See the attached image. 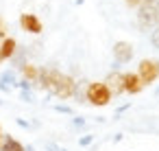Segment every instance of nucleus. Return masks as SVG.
<instances>
[{"label":"nucleus","mask_w":159,"mask_h":151,"mask_svg":"<svg viewBox=\"0 0 159 151\" xmlns=\"http://www.w3.org/2000/svg\"><path fill=\"white\" fill-rule=\"evenodd\" d=\"M159 24V0H142L137 9V27L142 31H152Z\"/></svg>","instance_id":"nucleus-1"},{"label":"nucleus","mask_w":159,"mask_h":151,"mask_svg":"<svg viewBox=\"0 0 159 151\" xmlns=\"http://www.w3.org/2000/svg\"><path fill=\"white\" fill-rule=\"evenodd\" d=\"M83 96H85V103H89L94 107H105L113 99L111 92H109V88L105 85V81H89L85 85V94Z\"/></svg>","instance_id":"nucleus-2"},{"label":"nucleus","mask_w":159,"mask_h":151,"mask_svg":"<svg viewBox=\"0 0 159 151\" xmlns=\"http://www.w3.org/2000/svg\"><path fill=\"white\" fill-rule=\"evenodd\" d=\"M135 72H137V77H139V81H142L144 88L150 85V83H155L159 79V59H150V57L142 59Z\"/></svg>","instance_id":"nucleus-3"},{"label":"nucleus","mask_w":159,"mask_h":151,"mask_svg":"<svg viewBox=\"0 0 159 151\" xmlns=\"http://www.w3.org/2000/svg\"><path fill=\"white\" fill-rule=\"evenodd\" d=\"M76 81H74V77H70V75H59V79H57V83H55V88H52V94L57 96V99H61V101H68V99H72L74 94H76Z\"/></svg>","instance_id":"nucleus-4"},{"label":"nucleus","mask_w":159,"mask_h":151,"mask_svg":"<svg viewBox=\"0 0 159 151\" xmlns=\"http://www.w3.org/2000/svg\"><path fill=\"white\" fill-rule=\"evenodd\" d=\"M59 75H61V70H57V68H42V66H39V79H37L35 88H39V90L52 94V88H55Z\"/></svg>","instance_id":"nucleus-5"},{"label":"nucleus","mask_w":159,"mask_h":151,"mask_svg":"<svg viewBox=\"0 0 159 151\" xmlns=\"http://www.w3.org/2000/svg\"><path fill=\"white\" fill-rule=\"evenodd\" d=\"M113 64H118V66H122V64H129L131 59H133V44L131 42H124V40H118L116 44H113Z\"/></svg>","instance_id":"nucleus-6"},{"label":"nucleus","mask_w":159,"mask_h":151,"mask_svg":"<svg viewBox=\"0 0 159 151\" xmlns=\"http://www.w3.org/2000/svg\"><path fill=\"white\" fill-rule=\"evenodd\" d=\"M20 29L31 35H39L44 31V24L35 13H20Z\"/></svg>","instance_id":"nucleus-7"},{"label":"nucleus","mask_w":159,"mask_h":151,"mask_svg":"<svg viewBox=\"0 0 159 151\" xmlns=\"http://www.w3.org/2000/svg\"><path fill=\"white\" fill-rule=\"evenodd\" d=\"M122 85H124V94H139L144 90L137 72H122Z\"/></svg>","instance_id":"nucleus-8"},{"label":"nucleus","mask_w":159,"mask_h":151,"mask_svg":"<svg viewBox=\"0 0 159 151\" xmlns=\"http://www.w3.org/2000/svg\"><path fill=\"white\" fill-rule=\"evenodd\" d=\"M105 85L109 88L111 96H120V94H124V85H122V72H120V70H111V72L107 75V79H105Z\"/></svg>","instance_id":"nucleus-9"},{"label":"nucleus","mask_w":159,"mask_h":151,"mask_svg":"<svg viewBox=\"0 0 159 151\" xmlns=\"http://www.w3.org/2000/svg\"><path fill=\"white\" fill-rule=\"evenodd\" d=\"M16 53H18V40L16 37H5L0 42V64L9 61Z\"/></svg>","instance_id":"nucleus-10"},{"label":"nucleus","mask_w":159,"mask_h":151,"mask_svg":"<svg viewBox=\"0 0 159 151\" xmlns=\"http://www.w3.org/2000/svg\"><path fill=\"white\" fill-rule=\"evenodd\" d=\"M18 85V72L13 68H7L0 72V90L2 92H11V88Z\"/></svg>","instance_id":"nucleus-11"},{"label":"nucleus","mask_w":159,"mask_h":151,"mask_svg":"<svg viewBox=\"0 0 159 151\" xmlns=\"http://www.w3.org/2000/svg\"><path fill=\"white\" fill-rule=\"evenodd\" d=\"M20 72H22V79H26L35 88V83L39 79V66H35V64H22L20 66Z\"/></svg>","instance_id":"nucleus-12"},{"label":"nucleus","mask_w":159,"mask_h":151,"mask_svg":"<svg viewBox=\"0 0 159 151\" xmlns=\"http://www.w3.org/2000/svg\"><path fill=\"white\" fill-rule=\"evenodd\" d=\"M0 151H26V147H24L20 140H16L13 136L2 134V144H0Z\"/></svg>","instance_id":"nucleus-13"},{"label":"nucleus","mask_w":159,"mask_h":151,"mask_svg":"<svg viewBox=\"0 0 159 151\" xmlns=\"http://www.w3.org/2000/svg\"><path fill=\"white\" fill-rule=\"evenodd\" d=\"M16 88H20V92H33L35 88H33V83H29L26 79H18V85Z\"/></svg>","instance_id":"nucleus-14"},{"label":"nucleus","mask_w":159,"mask_h":151,"mask_svg":"<svg viewBox=\"0 0 159 151\" xmlns=\"http://www.w3.org/2000/svg\"><path fill=\"white\" fill-rule=\"evenodd\" d=\"M92 142H94V134H85L79 138V147H89Z\"/></svg>","instance_id":"nucleus-15"},{"label":"nucleus","mask_w":159,"mask_h":151,"mask_svg":"<svg viewBox=\"0 0 159 151\" xmlns=\"http://www.w3.org/2000/svg\"><path fill=\"white\" fill-rule=\"evenodd\" d=\"M150 44H152L155 48H159V24L150 31Z\"/></svg>","instance_id":"nucleus-16"},{"label":"nucleus","mask_w":159,"mask_h":151,"mask_svg":"<svg viewBox=\"0 0 159 151\" xmlns=\"http://www.w3.org/2000/svg\"><path fill=\"white\" fill-rule=\"evenodd\" d=\"M55 112H59V114H68V116H72V107H70V105H55Z\"/></svg>","instance_id":"nucleus-17"},{"label":"nucleus","mask_w":159,"mask_h":151,"mask_svg":"<svg viewBox=\"0 0 159 151\" xmlns=\"http://www.w3.org/2000/svg\"><path fill=\"white\" fill-rule=\"evenodd\" d=\"M20 101H24V103H33L35 96H33V92H20Z\"/></svg>","instance_id":"nucleus-18"},{"label":"nucleus","mask_w":159,"mask_h":151,"mask_svg":"<svg viewBox=\"0 0 159 151\" xmlns=\"http://www.w3.org/2000/svg\"><path fill=\"white\" fill-rule=\"evenodd\" d=\"M5 37H9V35H7V24H5L2 18H0V42H2Z\"/></svg>","instance_id":"nucleus-19"},{"label":"nucleus","mask_w":159,"mask_h":151,"mask_svg":"<svg viewBox=\"0 0 159 151\" xmlns=\"http://www.w3.org/2000/svg\"><path fill=\"white\" fill-rule=\"evenodd\" d=\"M72 127H85V118L83 116H74L72 118Z\"/></svg>","instance_id":"nucleus-20"},{"label":"nucleus","mask_w":159,"mask_h":151,"mask_svg":"<svg viewBox=\"0 0 159 151\" xmlns=\"http://www.w3.org/2000/svg\"><path fill=\"white\" fill-rule=\"evenodd\" d=\"M124 5H126V7H131V9H139L142 0H124Z\"/></svg>","instance_id":"nucleus-21"},{"label":"nucleus","mask_w":159,"mask_h":151,"mask_svg":"<svg viewBox=\"0 0 159 151\" xmlns=\"http://www.w3.org/2000/svg\"><path fill=\"white\" fill-rule=\"evenodd\" d=\"M46 151H66V149L59 147V144H55V142H48V144H46Z\"/></svg>","instance_id":"nucleus-22"},{"label":"nucleus","mask_w":159,"mask_h":151,"mask_svg":"<svg viewBox=\"0 0 159 151\" xmlns=\"http://www.w3.org/2000/svg\"><path fill=\"white\" fill-rule=\"evenodd\" d=\"M16 123H18L22 129H31V123H29V120H24V118H16Z\"/></svg>","instance_id":"nucleus-23"},{"label":"nucleus","mask_w":159,"mask_h":151,"mask_svg":"<svg viewBox=\"0 0 159 151\" xmlns=\"http://www.w3.org/2000/svg\"><path fill=\"white\" fill-rule=\"evenodd\" d=\"M129 107H131V103H124V105H120V107L116 110V116H120V114H124V112H126Z\"/></svg>","instance_id":"nucleus-24"},{"label":"nucleus","mask_w":159,"mask_h":151,"mask_svg":"<svg viewBox=\"0 0 159 151\" xmlns=\"http://www.w3.org/2000/svg\"><path fill=\"white\" fill-rule=\"evenodd\" d=\"M0 144H2V134H0Z\"/></svg>","instance_id":"nucleus-25"},{"label":"nucleus","mask_w":159,"mask_h":151,"mask_svg":"<svg viewBox=\"0 0 159 151\" xmlns=\"http://www.w3.org/2000/svg\"><path fill=\"white\" fill-rule=\"evenodd\" d=\"M157 94H159V88H157Z\"/></svg>","instance_id":"nucleus-26"},{"label":"nucleus","mask_w":159,"mask_h":151,"mask_svg":"<svg viewBox=\"0 0 159 151\" xmlns=\"http://www.w3.org/2000/svg\"><path fill=\"white\" fill-rule=\"evenodd\" d=\"M0 105H2V101H0Z\"/></svg>","instance_id":"nucleus-27"},{"label":"nucleus","mask_w":159,"mask_h":151,"mask_svg":"<svg viewBox=\"0 0 159 151\" xmlns=\"http://www.w3.org/2000/svg\"><path fill=\"white\" fill-rule=\"evenodd\" d=\"M0 134H2V129H0Z\"/></svg>","instance_id":"nucleus-28"}]
</instances>
